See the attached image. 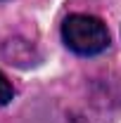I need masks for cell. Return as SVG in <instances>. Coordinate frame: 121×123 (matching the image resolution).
Wrapping results in <instances>:
<instances>
[{"label":"cell","mask_w":121,"mask_h":123,"mask_svg":"<svg viewBox=\"0 0 121 123\" xmlns=\"http://www.w3.org/2000/svg\"><path fill=\"white\" fill-rule=\"evenodd\" d=\"M62 38L69 50H74L76 55H83V57L100 55L109 45L107 26L97 17H88V14H71L69 19H64Z\"/></svg>","instance_id":"obj_1"},{"label":"cell","mask_w":121,"mask_h":123,"mask_svg":"<svg viewBox=\"0 0 121 123\" xmlns=\"http://www.w3.org/2000/svg\"><path fill=\"white\" fill-rule=\"evenodd\" d=\"M12 95H14V90H12L10 80L0 74V107H2V104H7V102L12 99Z\"/></svg>","instance_id":"obj_2"}]
</instances>
